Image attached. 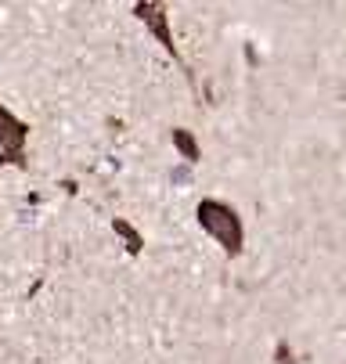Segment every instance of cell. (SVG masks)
<instances>
[{
	"label": "cell",
	"mask_w": 346,
	"mask_h": 364,
	"mask_svg": "<svg viewBox=\"0 0 346 364\" xmlns=\"http://www.w3.org/2000/svg\"><path fill=\"white\" fill-rule=\"evenodd\" d=\"M195 220L199 228L224 249L227 259H238L245 252V220L238 217V210L224 198H202L195 205Z\"/></svg>",
	"instance_id": "cell-1"
},
{
	"label": "cell",
	"mask_w": 346,
	"mask_h": 364,
	"mask_svg": "<svg viewBox=\"0 0 346 364\" xmlns=\"http://www.w3.org/2000/svg\"><path fill=\"white\" fill-rule=\"evenodd\" d=\"M130 11L148 26V33H152L159 43H163V50L177 62V69L188 76V83L195 87V73H191V65L184 62V55H180V47H177V40H173V29H170V15H166V4H156V0H134L130 4Z\"/></svg>",
	"instance_id": "cell-2"
},
{
	"label": "cell",
	"mask_w": 346,
	"mask_h": 364,
	"mask_svg": "<svg viewBox=\"0 0 346 364\" xmlns=\"http://www.w3.org/2000/svg\"><path fill=\"white\" fill-rule=\"evenodd\" d=\"M26 141H29V123L18 119L4 101H0V163H15L18 170H26L29 166Z\"/></svg>",
	"instance_id": "cell-3"
},
{
	"label": "cell",
	"mask_w": 346,
	"mask_h": 364,
	"mask_svg": "<svg viewBox=\"0 0 346 364\" xmlns=\"http://www.w3.org/2000/svg\"><path fill=\"white\" fill-rule=\"evenodd\" d=\"M170 137H173V148L180 151V159H184V163H191V166H195V163L202 159V148H199V141H195V134H191V130L173 127V130H170Z\"/></svg>",
	"instance_id": "cell-4"
},
{
	"label": "cell",
	"mask_w": 346,
	"mask_h": 364,
	"mask_svg": "<svg viewBox=\"0 0 346 364\" xmlns=\"http://www.w3.org/2000/svg\"><path fill=\"white\" fill-rule=\"evenodd\" d=\"M112 231H116V235L126 242V252H130V256H137V252L144 249V238H141V231H137L134 224H126L123 217H116V220H112Z\"/></svg>",
	"instance_id": "cell-5"
}]
</instances>
